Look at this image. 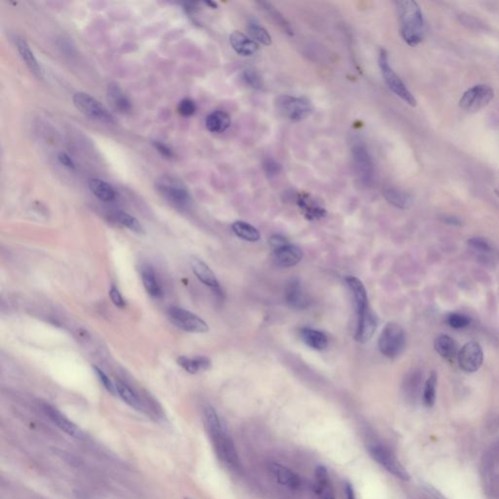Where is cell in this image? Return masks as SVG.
Wrapping results in <instances>:
<instances>
[{"label": "cell", "instance_id": "1", "mask_svg": "<svg viewBox=\"0 0 499 499\" xmlns=\"http://www.w3.org/2000/svg\"><path fill=\"white\" fill-rule=\"evenodd\" d=\"M204 423L212 441L216 455L229 467L238 468L240 458L231 437L225 430L216 410L211 406L204 408Z\"/></svg>", "mask_w": 499, "mask_h": 499}, {"label": "cell", "instance_id": "2", "mask_svg": "<svg viewBox=\"0 0 499 499\" xmlns=\"http://www.w3.org/2000/svg\"><path fill=\"white\" fill-rule=\"evenodd\" d=\"M396 5L404 41L410 46L421 43L426 34V26L419 5L412 0L397 1Z\"/></svg>", "mask_w": 499, "mask_h": 499}, {"label": "cell", "instance_id": "3", "mask_svg": "<svg viewBox=\"0 0 499 499\" xmlns=\"http://www.w3.org/2000/svg\"><path fill=\"white\" fill-rule=\"evenodd\" d=\"M158 193L177 208H187L191 204V195L186 185L177 177L163 174L155 181Z\"/></svg>", "mask_w": 499, "mask_h": 499}, {"label": "cell", "instance_id": "4", "mask_svg": "<svg viewBox=\"0 0 499 499\" xmlns=\"http://www.w3.org/2000/svg\"><path fill=\"white\" fill-rule=\"evenodd\" d=\"M406 346V333L404 329L397 323H388L380 333L378 347L387 358H396Z\"/></svg>", "mask_w": 499, "mask_h": 499}, {"label": "cell", "instance_id": "5", "mask_svg": "<svg viewBox=\"0 0 499 499\" xmlns=\"http://www.w3.org/2000/svg\"><path fill=\"white\" fill-rule=\"evenodd\" d=\"M276 108L283 117L299 122L307 118L313 110L309 100L305 98L280 96L276 99Z\"/></svg>", "mask_w": 499, "mask_h": 499}, {"label": "cell", "instance_id": "6", "mask_svg": "<svg viewBox=\"0 0 499 499\" xmlns=\"http://www.w3.org/2000/svg\"><path fill=\"white\" fill-rule=\"evenodd\" d=\"M378 62H379V67H380L381 73L383 75V78H384L388 88L395 95H397L403 101H405L408 105H410L412 107H415L416 106L415 98L412 96V94L409 91V89L406 87L405 83L398 76V74L392 69L391 65H389L387 52L384 49L380 50Z\"/></svg>", "mask_w": 499, "mask_h": 499}, {"label": "cell", "instance_id": "7", "mask_svg": "<svg viewBox=\"0 0 499 499\" xmlns=\"http://www.w3.org/2000/svg\"><path fill=\"white\" fill-rule=\"evenodd\" d=\"M73 105L82 114L103 123H113V117L108 109L98 100L84 92H77L72 98Z\"/></svg>", "mask_w": 499, "mask_h": 499}, {"label": "cell", "instance_id": "8", "mask_svg": "<svg viewBox=\"0 0 499 499\" xmlns=\"http://www.w3.org/2000/svg\"><path fill=\"white\" fill-rule=\"evenodd\" d=\"M495 98V90L489 85L479 84L468 89L459 101L460 109L475 113L488 107Z\"/></svg>", "mask_w": 499, "mask_h": 499}, {"label": "cell", "instance_id": "9", "mask_svg": "<svg viewBox=\"0 0 499 499\" xmlns=\"http://www.w3.org/2000/svg\"><path fill=\"white\" fill-rule=\"evenodd\" d=\"M167 314L170 322L184 332L203 333L209 331V326L204 320L183 308L171 306Z\"/></svg>", "mask_w": 499, "mask_h": 499}, {"label": "cell", "instance_id": "10", "mask_svg": "<svg viewBox=\"0 0 499 499\" xmlns=\"http://www.w3.org/2000/svg\"><path fill=\"white\" fill-rule=\"evenodd\" d=\"M368 450L369 455L374 459V461L381 465L391 475L406 482L410 480V474L408 473L406 468L387 449L375 444L370 445Z\"/></svg>", "mask_w": 499, "mask_h": 499}, {"label": "cell", "instance_id": "11", "mask_svg": "<svg viewBox=\"0 0 499 499\" xmlns=\"http://www.w3.org/2000/svg\"><path fill=\"white\" fill-rule=\"evenodd\" d=\"M352 157L359 178L365 184H369L373 176V164L367 148L364 144H355L352 148Z\"/></svg>", "mask_w": 499, "mask_h": 499}, {"label": "cell", "instance_id": "12", "mask_svg": "<svg viewBox=\"0 0 499 499\" xmlns=\"http://www.w3.org/2000/svg\"><path fill=\"white\" fill-rule=\"evenodd\" d=\"M459 367L466 372H475L484 362V353L476 341H470L463 345L457 355Z\"/></svg>", "mask_w": 499, "mask_h": 499}, {"label": "cell", "instance_id": "13", "mask_svg": "<svg viewBox=\"0 0 499 499\" xmlns=\"http://www.w3.org/2000/svg\"><path fill=\"white\" fill-rule=\"evenodd\" d=\"M304 252L296 245L286 243L274 249L273 261L279 267H292L303 260Z\"/></svg>", "mask_w": 499, "mask_h": 499}, {"label": "cell", "instance_id": "14", "mask_svg": "<svg viewBox=\"0 0 499 499\" xmlns=\"http://www.w3.org/2000/svg\"><path fill=\"white\" fill-rule=\"evenodd\" d=\"M268 470L277 483L290 490H300L303 486L302 478L295 471L284 466L280 463H268Z\"/></svg>", "mask_w": 499, "mask_h": 499}, {"label": "cell", "instance_id": "15", "mask_svg": "<svg viewBox=\"0 0 499 499\" xmlns=\"http://www.w3.org/2000/svg\"><path fill=\"white\" fill-rule=\"evenodd\" d=\"M44 412L49 416V418L65 433L73 438L81 439L83 432L79 427H77L73 422H71L65 415L59 412L56 408L50 405H44Z\"/></svg>", "mask_w": 499, "mask_h": 499}, {"label": "cell", "instance_id": "16", "mask_svg": "<svg viewBox=\"0 0 499 499\" xmlns=\"http://www.w3.org/2000/svg\"><path fill=\"white\" fill-rule=\"evenodd\" d=\"M190 266L192 268L193 273L195 274L196 277L209 288H211L217 296H221V289L219 286V283L217 281V277L215 273L212 271V269L204 262V261L197 259V258H191L190 259Z\"/></svg>", "mask_w": 499, "mask_h": 499}, {"label": "cell", "instance_id": "17", "mask_svg": "<svg viewBox=\"0 0 499 499\" xmlns=\"http://www.w3.org/2000/svg\"><path fill=\"white\" fill-rule=\"evenodd\" d=\"M345 281L349 291L351 292V296L354 301L358 315L369 310L368 295L364 284L354 276H348Z\"/></svg>", "mask_w": 499, "mask_h": 499}, {"label": "cell", "instance_id": "18", "mask_svg": "<svg viewBox=\"0 0 499 499\" xmlns=\"http://www.w3.org/2000/svg\"><path fill=\"white\" fill-rule=\"evenodd\" d=\"M107 99L111 108L119 113L127 114L132 110V104L129 98L127 97L126 93L115 82H111L108 85Z\"/></svg>", "mask_w": 499, "mask_h": 499}, {"label": "cell", "instance_id": "19", "mask_svg": "<svg viewBox=\"0 0 499 499\" xmlns=\"http://www.w3.org/2000/svg\"><path fill=\"white\" fill-rule=\"evenodd\" d=\"M376 326L377 319L371 311L368 310L367 312L358 315L355 339L360 343H366L374 334Z\"/></svg>", "mask_w": 499, "mask_h": 499}, {"label": "cell", "instance_id": "20", "mask_svg": "<svg viewBox=\"0 0 499 499\" xmlns=\"http://www.w3.org/2000/svg\"><path fill=\"white\" fill-rule=\"evenodd\" d=\"M285 298L287 304L294 309H304L308 305L307 297L298 279H292L287 284Z\"/></svg>", "mask_w": 499, "mask_h": 499}, {"label": "cell", "instance_id": "21", "mask_svg": "<svg viewBox=\"0 0 499 499\" xmlns=\"http://www.w3.org/2000/svg\"><path fill=\"white\" fill-rule=\"evenodd\" d=\"M229 42L233 50L244 57L253 56L259 50V44L240 31H233L230 34Z\"/></svg>", "mask_w": 499, "mask_h": 499}, {"label": "cell", "instance_id": "22", "mask_svg": "<svg viewBox=\"0 0 499 499\" xmlns=\"http://www.w3.org/2000/svg\"><path fill=\"white\" fill-rule=\"evenodd\" d=\"M17 49L20 53V56L24 62V64L29 68V70L38 78L43 77V71L41 68V65H39L37 59L35 58L32 50L30 49L29 45L23 39V38H17L16 40Z\"/></svg>", "mask_w": 499, "mask_h": 499}, {"label": "cell", "instance_id": "23", "mask_svg": "<svg viewBox=\"0 0 499 499\" xmlns=\"http://www.w3.org/2000/svg\"><path fill=\"white\" fill-rule=\"evenodd\" d=\"M300 209L307 219H319L326 216V210L308 194H299L297 199Z\"/></svg>", "mask_w": 499, "mask_h": 499}, {"label": "cell", "instance_id": "24", "mask_svg": "<svg viewBox=\"0 0 499 499\" xmlns=\"http://www.w3.org/2000/svg\"><path fill=\"white\" fill-rule=\"evenodd\" d=\"M300 334L304 343L312 349L323 350L328 346V337L319 330L305 327L300 330Z\"/></svg>", "mask_w": 499, "mask_h": 499}, {"label": "cell", "instance_id": "25", "mask_svg": "<svg viewBox=\"0 0 499 499\" xmlns=\"http://www.w3.org/2000/svg\"><path fill=\"white\" fill-rule=\"evenodd\" d=\"M230 124V116L228 115V113L222 110H216L209 114L206 118V128L211 133H223L229 128Z\"/></svg>", "mask_w": 499, "mask_h": 499}, {"label": "cell", "instance_id": "26", "mask_svg": "<svg viewBox=\"0 0 499 499\" xmlns=\"http://www.w3.org/2000/svg\"><path fill=\"white\" fill-rule=\"evenodd\" d=\"M88 185L92 193L102 201L110 202L116 197L114 188L109 183L100 178H90Z\"/></svg>", "mask_w": 499, "mask_h": 499}, {"label": "cell", "instance_id": "27", "mask_svg": "<svg viewBox=\"0 0 499 499\" xmlns=\"http://www.w3.org/2000/svg\"><path fill=\"white\" fill-rule=\"evenodd\" d=\"M141 275H142L143 285H144L146 291L148 292V294L153 298H160L162 296L163 292H162L159 281L157 279V276L152 267L149 265L144 266L142 268Z\"/></svg>", "mask_w": 499, "mask_h": 499}, {"label": "cell", "instance_id": "28", "mask_svg": "<svg viewBox=\"0 0 499 499\" xmlns=\"http://www.w3.org/2000/svg\"><path fill=\"white\" fill-rule=\"evenodd\" d=\"M177 363L181 368L191 374H195L199 371L207 370L211 368V361L207 357L203 356H198L195 358L180 356L177 359Z\"/></svg>", "mask_w": 499, "mask_h": 499}, {"label": "cell", "instance_id": "29", "mask_svg": "<svg viewBox=\"0 0 499 499\" xmlns=\"http://www.w3.org/2000/svg\"><path fill=\"white\" fill-rule=\"evenodd\" d=\"M436 351L447 360H454L457 354V345L456 341L447 334L439 335L435 339L434 343Z\"/></svg>", "mask_w": 499, "mask_h": 499}, {"label": "cell", "instance_id": "30", "mask_svg": "<svg viewBox=\"0 0 499 499\" xmlns=\"http://www.w3.org/2000/svg\"><path fill=\"white\" fill-rule=\"evenodd\" d=\"M258 4L261 6L262 10H264L267 13V15L273 20V22H275L276 24H278L286 33H288L291 36L294 35V30H293L291 24L271 3L261 1Z\"/></svg>", "mask_w": 499, "mask_h": 499}, {"label": "cell", "instance_id": "31", "mask_svg": "<svg viewBox=\"0 0 499 499\" xmlns=\"http://www.w3.org/2000/svg\"><path fill=\"white\" fill-rule=\"evenodd\" d=\"M383 195L391 205L399 209H408L412 205V197L402 190L395 188H386L383 191Z\"/></svg>", "mask_w": 499, "mask_h": 499}, {"label": "cell", "instance_id": "32", "mask_svg": "<svg viewBox=\"0 0 499 499\" xmlns=\"http://www.w3.org/2000/svg\"><path fill=\"white\" fill-rule=\"evenodd\" d=\"M232 230L238 237L249 242H257L261 239L259 230L252 224L245 221H235L232 224Z\"/></svg>", "mask_w": 499, "mask_h": 499}, {"label": "cell", "instance_id": "33", "mask_svg": "<svg viewBox=\"0 0 499 499\" xmlns=\"http://www.w3.org/2000/svg\"><path fill=\"white\" fill-rule=\"evenodd\" d=\"M115 388H116L117 395L127 405H129L130 407L136 409V410H139V411L142 410V404H141V401H140L138 395L134 391L132 390L127 384H125L122 381L117 380L115 382Z\"/></svg>", "mask_w": 499, "mask_h": 499}, {"label": "cell", "instance_id": "34", "mask_svg": "<svg viewBox=\"0 0 499 499\" xmlns=\"http://www.w3.org/2000/svg\"><path fill=\"white\" fill-rule=\"evenodd\" d=\"M114 217L120 224L129 228L132 231L139 234H145L146 231L142 223L136 217L131 216L130 214L120 211L114 214Z\"/></svg>", "mask_w": 499, "mask_h": 499}, {"label": "cell", "instance_id": "35", "mask_svg": "<svg viewBox=\"0 0 499 499\" xmlns=\"http://www.w3.org/2000/svg\"><path fill=\"white\" fill-rule=\"evenodd\" d=\"M436 386H437V373L433 370L430 373L429 377L427 378L423 390V404L427 408H431L434 406L436 400Z\"/></svg>", "mask_w": 499, "mask_h": 499}, {"label": "cell", "instance_id": "36", "mask_svg": "<svg viewBox=\"0 0 499 499\" xmlns=\"http://www.w3.org/2000/svg\"><path fill=\"white\" fill-rule=\"evenodd\" d=\"M248 30H249L250 34L253 36V38H255L260 43L263 44L265 46H269L272 43L271 35L268 33V31L263 26H261V24H259L258 22H255V21L249 22Z\"/></svg>", "mask_w": 499, "mask_h": 499}, {"label": "cell", "instance_id": "37", "mask_svg": "<svg viewBox=\"0 0 499 499\" xmlns=\"http://www.w3.org/2000/svg\"><path fill=\"white\" fill-rule=\"evenodd\" d=\"M243 79L250 87L253 89L261 90L263 86L261 75L254 68H246L243 71Z\"/></svg>", "mask_w": 499, "mask_h": 499}, {"label": "cell", "instance_id": "38", "mask_svg": "<svg viewBox=\"0 0 499 499\" xmlns=\"http://www.w3.org/2000/svg\"><path fill=\"white\" fill-rule=\"evenodd\" d=\"M315 479H316V492L321 495V493L325 490L326 488L330 487V477H329V472L327 470L325 466L319 465L315 469Z\"/></svg>", "mask_w": 499, "mask_h": 499}, {"label": "cell", "instance_id": "39", "mask_svg": "<svg viewBox=\"0 0 499 499\" xmlns=\"http://www.w3.org/2000/svg\"><path fill=\"white\" fill-rule=\"evenodd\" d=\"M262 168L268 177H273L281 172V165L272 158H265L262 161Z\"/></svg>", "mask_w": 499, "mask_h": 499}, {"label": "cell", "instance_id": "40", "mask_svg": "<svg viewBox=\"0 0 499 499\" xmlns=\"http://www.w3.org/2000/svg\"><path fill=\"white\" fill-rule=\"evenodd\" d=\"M177 111L183 117H190L195 113V103L191 99H183L178 104Z\"/></svg>", "mask_w": 499, "mask_h": 499}, {"label": "cell", "instance_id": "41", "mask_svg": "<svg viewBox=\"0 0 499 499\" xmlns=\"http://www.w3.org/2000/svg\"><path fill=\"white\" fill-rule=\"evenodd\" d=\"M448 323L454 329H462L469 325L470 320L466 315L454 313L448 317Z\"/></svg>", "mask_w": 499, "mask_h": 499}, {"label": "cell", "instance_id": "42", "mask_svg": "<svg viewBox=\"0 0 499 499\" xmlns=\"http://www.w3.org/2000/svg\"><path fill=\"white\" fill-rule=\"evenodd\" d=\"M93 369L95 370L97 376L99 377V380L102 382V384L105 386V388L107 390L110 392L111 394H116V388H115V383H113L110 379H109V376L102 370L101 369H99L98 367L94 366L93 367Z\"/></svg>", "mask_w": 499, "mask_h": 499}, {"label": "cell", "instance_id": "43", "mask_svg": "<svg viewBox=\"0 0 499 499\" xmlns=\"http://www.w3.org/2000/svg\"><path fill=\"white\" fill-rule=\"evenodd\" d=\"M468 243L473 249L477 250L479 252H483V253L491 252V247H490L489 243L483 238L474 237V238L470 239L468 241Z\"/></svg>", "mask_w": 499, "mask_h": 499}, {"label": "cell", "instance_id": "44", "mask_svg": "<svg viewBox=\"0 0 499 499\" xmlns=\"http://www.w3.org/2000/svg\"><path fill=\"white\" fill-rule=\"evenodd\" d=\"M109 296H110V299L115 306H117L119 308H123L125 306V301H124L122 295L120 294L119 290L114 285H111V287H110Z\"/></svg>", "mask_w": 499, "mask_h": 499}, {"label": "cell", "instance_id": "45", "mask_svg": "<svg viewBox=\"0 0 499 499\" xmlns=\"http://www.w3.org/2000/svg\"><path fill=\"white\" fill-rule=\"evenodd\" d=\"M153 146L154 148L159 152V153L161 155H163L164 157H167V158H172L174 156V152L173 151L168 148L166 145L160 143V142H154L153 143Z\"/></svg>", "mask_w": 499, "mask_h": 499}, {"label": "cell", "instance_id": "46", "mask_svg": "<svg viewBox=\"0 0 499 499\" xmlns=\"http://www.w3.org/2000/svg\"><path fill=\"white\" fill-rule=\"evenodd\" d=\"M58 159H59V161H60V162H61L64 166L67 167L68 169H71V170H74V169H75L74 162L72 161V159H71V158H70V157H69L66 153H65V152H61V153H59V155H58Z\"/></svg>", "mask_w": 499, "mask_h": 499}, {"label": "cell", "instance_id": "47", "mask_svg": "<svg viewBox=\"0 0 499 499\" xmlns=\"http://www.w3.org/2000/svg\"><path fill=\"white\" fill-rule=\"evenodd\" d=\"M269 242H270L271 246H273V247H274V249H275V248H277V247L282 246V245L286 244V243H288V241H287L286 239L284 238L283 236H280V235H274V236H272V237L270 238V241H269Z\"/></svg>", "mask_w": 499, "mask_h": 499}, {"label": "cell", "instance_id": "48", "mask_svg": "<svg viewBox=\"0 0 499 499\" xmlns=\"http://www.w3.org/2000/svg\"><path fill=\"white\" fill-rule=\"evenodd\" d=\"M344 493H345L346 499H356V495H355L354 488H353V486L350 483H345L344 484Z\"/></svg>", "mask_w": 499, "mask_h": 499}, {"label": "cell", "instance_id": "49", "mask_svg": "<svg viewBox=\"0 0 499 499\" xmlns=\"http://www.w3.org/2000/svg\"><path fill=\"white\" fill-rule=\"evenodd\" d=\"M321 495L323 496V499H335L334 495H333V490H332L331 487L326 488L325 490L321 493Z\"/></svg>", "mask_w": 499, "mask_h": 499}, {"label": "cell", "instance_id": "50", "mask_svg": "<svg viewBox=\"0 0 499 499\" xmlns=\"http://www.w3.org/2000/svg\"><path fill=\"white\" fill-rule=\"evenodd\" d=\"M444 221L446 223H449V224H452V225H460L461 224V221L459 220V218H457L456 217H444Z\"/></svg>", "mask_w": 499, "mask_h": 499}, {"label": "cell", "instance_id": "51", "mask_svg": "<svg viewBox=\"0 0 499 499\" xmlns=\"http://www.w3.org/2000/svg\"><path fill=\"white\" fill-rule=\"evenodd\" d=\"M431 495H432V497H433V499H446L444 497H442L439 493H437L435 490L431 491Z\"/></svg>", "mask_w": 499, "mask_h": 499}, {"label": "cell", "instance_id": "52", "mask_svg": "<svg viewBox=\"0 0 499 499\" xmlns=\"http://www.w3.org/2000/svg\"><path fill=\"white\" fill-rule=\"evenodd\" d=\"M204 3H205L206 5H208L209 7L213 8V9H216L217 7V3H216V2H214V1H206V2H204Z\"/></svg>", "mask_w": 499, "mask_h": 499}, {"label": "cell", "instance_id": "53", "mask_svg": "<svg viewBox=\"0 0 499 499\" xmlns=\"http://www.w3.org/2000/svg\"><path fill=\"white\" fill-rule=\"evenodd\" d=\"M496 194L499 197V190H496Z\"/></svg>", "mask_w": 499, "mask_h": 499}]
</instances>
